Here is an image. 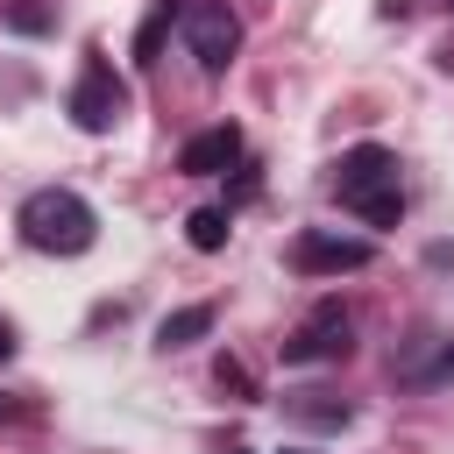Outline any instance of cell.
Wrapping results in <instances>:
<instances>
[{
  "label": "cell",
  "instance_id": "obj_1",
  "mask_svg": "<svg viewBox=\"0 0 454 454\" xmlns=\"http://www.w3.org/2000/svg\"><path fill=\"white\" fill-rule=\"evenodd\" d=\"M333 199L362 220V227H397L404 220V184H397V156L383 142H355L340 163H333Z\"/></svg>",
  "mask_w": 454,
  "mask_h": 454
},
{
  "label": "cell",
  "instance_id": "obj_2",
  "mask_svg": "<svg viewBox=\"0 0 454 454\" xmlns=\"http://www.w3.org/2000/svg\"><path fill=\"white\" fill-rule=\"evenodd\" d=\"M14 227H21V241H28L35 255H85L92 234H99V213H92L71 184H43V192L21 199Z\"/></svg>",
  "mask_w": 454,
  "mask_h": 454
},
{
  "label": "cell",
  "instance_id": "obj_3",
  "mask_svg": "<svg viewBox=\"0 0 454 454\" xmlns=\"http://www.w3.org/2000/svg\"><path fill=\"white\" fill-rule=\"evenodd\" d=\"M177 21H184V50L199 57V71L220 78V71L234 64V50H241L234 7H227V0H192V7H177Z\"/></svg>",
  "mask_w": 454,
  "mask_h": 454
},
{
  "label": "cell",
  "instance_id": "obj_4",
  "mask_svg": "<svg viewBox=\"0 0 454 454\" xmlns=\"http://www.w3.org/2000/svg\"><path fill=\"white\" fill-rule=\"evenodd\" d=\"M64 106H71V121L85 135H114V121L128 114V85H121V71L106 57H85V71H78V85H71Z\"/></svg>",
  "mask_w": 454,
  "mask_h": 454
},
{
  "label": "cell",
  "instance_id": "obj_5",
  "mask_svg": "<svg viewBox=\"0 0 454 454\" xmlns=\"http://www.w3.org/2000/svg\"><path fill=\"white\" fill-rule=\"evenodd\" d=\"M369 262H376V241L340 234V227H305L291 241V270H305V277H348V270H369Z\"/></svg>",
  "mask_w": 454,
  "mask_h": 454
},
{
  "label": "cell",
  "instance_id": "obj_6",
  "mask_svg": "<svg viewBox=\"0 0 454 454\" xmlns=\"http://www.w3.org/2000/svg\"><path fill=\"white\" fill-rule=\"evenodd\" d=\"M348 305L340 298H319L291 333H284V362H298V369H312V362H340L348 355Z\"/></svg>",
  "mask_w": 454,
  "mask_h": 454
},
{
  "label": "cell",
  "instance_id": "obj_7",
  "mask_svg": "<svg viewBox=\"0 0 454 454\" xmlns=\"http://www.w3.org/2000/svg\"><path fill=\"white\" fill-rule=\"evenodd\" d=\"M241 163V128L234 121H213V128H199L184 149H177V170L184 177H220V170H234Z\"/></svg>",
  "mask_w": 454,
  "mask_h": 454
},
{
  "label": "cell",
  "instance_id": "obj_8",
  "mask_svg": "<svg viewBox=\"0 0 454 454\" xmlns=\"http://www.w3.org/2000/svg\"><path fill=\"white\" fill-rule=\"evenodd\" d=\"M390 376L411 383V390H440V383H454V333H426V340H411V348L390 362Z\"/></svg>",
  "mask_w": 454,
  "mask_h": 454
},
{
  "label": "cell",
  "instance_id": "obj_9",
  "mask_svg": "<svg viewBox=\"0 0 454 454\" xmlns=\"http://www.w3.org/2000/svg\"><path fill=\"white\" fill-rule=\"evenodd\" d=\"M284 419L291 426H312V433H340L355 419V404L333 397V390H284Z\"/></svg>",
  "mask_w": 454,
  "mask_h": 454
},
{
  "label": "cell",
  "instance_id": "obj_10",
  "mask_svg": "<svg viewBox=\"0 0 454 454\" xmlns=\"http://www.w3.org/2000/svg\"><path fill=\"white\" fill-rule=\"evenodd\" d=\"M213 305H177V312H163V326H156V348L170 355V348H192V340H206L213 333Z\"/></svg>",
  "mask_w": 454,
  "mask_h": 454
},
{
  "label": "cell",
  "instance_id": "obj_11",
  "mask_svg": "<svg viewBox=\"0 0 454 454\" xmlns=\"http://www.w3.org/2000/svg\"><path fill=\"white\" fill-rule=\"evenodd\" d=\"M184 241H192L199 255H213V248H227V206H199V213L184 220Z\"/></svg>",
  "mask_w": 454,
  "mask_h": 454
},
{
  "label": "cell",
  "instance_id": "obj_12",
  "mask_svg": "<svg viewBox=\"0 0 454 454\" xmlns=\"http://www.w3.org/2000/svg\"><path fill=\"white\" fill-rule=\"evenodd\" d=\"M0 28H14V35H50L57 14H50L43 0H0Z\"/></svg>",
  "mask_w": 454,
  "mask_h": 454
},
{
  "label": "cell",
  "instance_id": "obj_13",
  "mask_svg": "<svg viewBox=\"0 0 454 454\" xmlns=\"http://www.w3.org/2000/svg\"><path fill=\"white\" fill-rule=\"evenodd\" d=\"M170 14H177V7H170V0H156V14H149V21H142V35H135V64H156V50H163V28H170Z\"/></svg>",
  "mask_w": 454,
  "mask_h": 454
},
{
  "label": "cell",
  "instance_id": "obj_14",
  "mask_svg": "<svg viewBox=\"0 0 454 454\" xmlns=\"http://www.w3.org/2000/svg\"><path fill=\"white\" fill-rule=\"evenodd\" d=\"M213 383H220V390H234V397H248V390H255V383H248V369H241V362H227V355L213 362Z\"/></svg>",
  "mask_w": 454,
  "mask_h": 454
},
{
  "label": "cell",
  "instance_id": "obj_15",
  "mask_svg": "<svg viewBox=\"0 0 454 454\" xmlns=\"http://www.w3.org/2000/svg\"><path fill=\"white\" fill-rule=\"evenodd\" d=\"M426 262H433V270H454V241H433V248H426Z\"/></svg>",
  "mask_w": 454,
  "mask_h": 454
},
{
  "label": "cell",
  "instance_id": "obj_16",
  "mask_svg": "<svg viewBox=\"0 0 454 454\" xmlns=\"http://www.w3.org/2000/svg\"><path fill=\"white\" fill-rule=\"evenodd\" d=\"M7 355H14V326L0 319V362H7Z\"/></svg>",
  "mask_w": 454,
  "mask_h": 454
}]
</instances>
